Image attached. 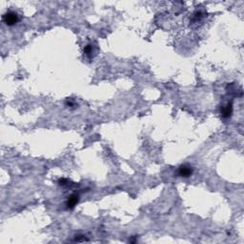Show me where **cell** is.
Returning a JSON list of instances; mask_svg holds the SVG:
<instances>
[{"mask_svg": "<svg viewBox=\"0 0 244 244\" xmlns=\"http://www.w3.org/2000/svg\"><path fill=\"white\" fill-rule=\"evenodd\" d=\"M4 22L8 25V26H12L14 24H16L17 21H18V16L16 13V12H7L4 17Z\"/></svg>", "mask_w": 244, "mask_h": 244, "instance_id": "obj_1", "label": "cell"}, {"mask_svg": "<svg viewBox=\"0 0 244 244\" xmlns=\"http://www.w3.org/2000/svg\"><path fill=\"white\" fill-rule=\"evenodd\" d=\"M178 174L181 177H188L193 174V169L188 165H182V166H180V168L178 170Z\"/></svg>", "mask_w": 244, "mask_h": 244, "instance_id": "obj_2", "label": "cell"}, {"mask_svg": "<svg viewBox=\"0 0 244 244\" xmlns=\"http://www.w3.org/2000/svg\"><path fill=\"white\" fill-rule=\"evenodd\" d=\"M78 200H79V196H78L77 195H71V196L68 198L66 205H67V207H68L69 209H73V208L77 204Z\"/></svg>", "mask_w": 244, "mask_h": 244, "instance_id": "obj_3", "label": "cell"}, {"mask_svg": "<svg viewBox=\"0 0 244 244\" xmlns=\"http://www.w3.org/2000/svg\"><path fill=\"white\" fill-rule=\"evenodd\" d=\"M232 112H233V106L232 104H227L226 107H224V109L222 110V117L227 118L229 117H231V114H232Z\"/></svg>", "mask_w": 244, "mask_h": 244, "instance_id": "obj_4", "label": "cell"}, {"mask_svg": "<svg viewBox=\"0 0 244 244\" xmlns=\"http://www.w3.org/2000/svg\"><path fill=\"white\" fill-rule=\"evenodd\" d=\"M85 53L87 54V55H90L91 53H92V51H93V49H92V46L91 45H87L86 46V48H85Z\"/></svg>", "mask_w": 244, "mask_h": 244, "instance_id": "obj_5", "label": "cell"}, {"mask_svg": "<svg viewBox=\"0 0 244 244\" xmlns=\"http://www.w3.org/2000/svg\"><path fill=\"white\" fill-rule=\"evenodd\" d=\"M59 184L60 185H62V186H64V185H66L67 184V182H68V180L67 179H65V178H61V179H59Z\"/></svg>", "mask_w": 244, "mask_h": 244, "instance_id": "obj_6", "label": "cell"}]
</instances>
